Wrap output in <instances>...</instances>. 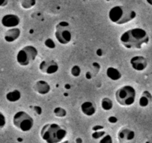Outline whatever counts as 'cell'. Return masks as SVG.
I'll list each match as a JSON object with an SVG mask.
<instances>
[{"mask_svg": "<svg viewBox=\"0 0 152 143\" xmlns=\"http://www.w3.org/2000/svg\"><path fill=\"white\" fill-rule=\"evenodd\" d=\"M71 73L74 77H79L80 73H81V69H80V68L78 66L75 65L71 68Z\"/></svg>", "mask_w": 152, "mask_h": 143, "instance_id": "7402d4cb", "label": "cell"}, {"mask_svg": "<svg viewBox=\"0 0 152 143\" xmlns=\"http://www.w3.org/2000/svg\"><path fill=\"white\" fill-rule=\"evenodd\" d=\"M151 95H150L148 92H145L142 95V96L140 97V101H139V104L140 106L142 107H145L148 105L149 104L150 101H151Z\"/></svg>", "mask_w": 152, "mask_h": 143, "instance_id": "e0dca14e", "label": "cell"}, {"mask_svg": "<svg viewBox=\"0 0 152 143\" xmlns=\"http://www.w3.org/2000/svg\"><path fill=\"white\" fill-rule=\"evenodd\" d=\"M21 35V30L19 28H9L4 35V39L7 43H13L16 41Z\"/></svg>", "mask_w": 152, "mask_h": 143, "instance_id": "4fadbf2b", "label": "cell"}, {"mask_svg": "<svg viewBox=\"0 0 152 143\" xmlns=\"http://www.w3.org/2000/svg\"><path fill=\"white\" fill-rule=\"evenodd\" d=\"M62 143H68V142H62Z\"/></svg>", "mask_w": 152, "mask_h": 143, "instance_id": "1f68e13d", "label": "cell"}, {"mask_svg": "<svg viewBox=\"0 0 152 143\" xmlns=\"http://www.w3.org/2000/svg\"><path fill=\"white\" fill-rule=\"evenodd\" d=\"M81 111L87 116H92L96 113V106L91 101H85L81 104Z\"/></svg>", "mask_w": 152, "mask_h": 143, "instance_id": "5bb4252c", "label": "cell"}, {"mask_svg": "<svg viewBox=\"0 0 152 143\" xmlns=\"http://www.w3.org/2000/svg\"><path fill=\"white\" fill-rule=\"evenodd\" d=\"M55 37L62 45H67L71 41L72 34L70 30V25L68 22H59L55 28Z\"/></svg>", "mask_w": 152, "mask_h": 143, "instance_id": "52a82bcc", "label": "cell"}, {"mask_svg": "<svg viewBox=\"0 0 152 143\" xmlns=\"http://www.w3.org/2000/svg\"><path fill=\"white\" fill-rule=\"evenodd\" d=\"M33 110L38 115H40L42 113V109L39 106H34V108H33Z\"/></svg>", "mask_w": 152, "mask_h": 143, "instance_id": "d4e9b609", "label": "cell"}, {"mask_svg": "<svg viewBox=\"0 0 152 143\" xmlns=\"http://www.w3.org/2000/svg\"><path fill=\"white\" fill-rule=\"evenodd\" d=\"M113 106H114V104H113L112 101L109 98H102V101H101V107L104 110H105V111L111 110Z\"/></svg>", "mask_w": 152, "mask_h": 143, "instance_id": "ac0fdd59", "label": "cell"}, {"mask_svg": "<svg viewBox=\"0 0 152 143\" xmlns=\"http://www.w3.org/2000/svg\"><path fill=\"white\" fill-rule=\"evenodd\" d=\"M106 75L111 80H118L122 77V74L117 69L114 68V67H108L106 70Z\"/></svg>", "mask_w": 152, "mask_h": 143, "instance_id": "9a60e30c", "label": "cell"}, {"mask_svg": "<svg viewBox=\"0 0 152 143\" xmlns=\"http://www.w3.org/2000/svg\"><path fill=\"white\" fill-rule=\"evenodd\" d=\"M34 89L37 93L41 95H45L49 93L50 91V86L45 80H40L36 82L34 85Z\"/></svg>", "mask_w": 152, "mask_h": 143, "instance_id": "7c38bea8", "label": "cell"}, {"mask_svg": "<svg viewBox=\"0 0 152 143\" xmlns=\"http://www.w3.org/2000/svg\"><path fill=\"white\" fill-rule=\"evenodd\" d=\"M53 113H54L55 116H57V117H64L67 114L66 110L60 107H56L54 109V110H53Z\"/></svg>", "mask_w": 152, "mask_h": 143, "instance_id": "ffe728a7", "label": "cell"}, {"mask_svg": "<svg viewBox=\"0 0 152 143\" xmlns=\"http://www.w3.org/2000/svg\"><path fill=\"white\" fill-rule=\"evenodd\" d=\"M0 116H1V120H0V128H3L5 125L6 121H5V118H4V116L3 115L2 113H0Z\"/></svg>", "mask_w": 152, "mask_h": 143, "instance_id": "cb8c5ba5", "label": "cell"}, {"mask_svg": "<svg viewBox=\"0 0 152 143\" xmlns=\"http://www.w3.org/2000/svg\"><path fill=\"white\" fill-rule=\"evenodd\" d=\"M105 1H112V0H105Z\"/></svg>", "mask_w": 152, "mask_h": 143, "instance_id": "4dcf8cb0", "label": "cell"}, {"mask_svg": "<svg viewBox=\"0 0 152 143\" xmlns=\"http://www.w3.org/2000/svg\"><path fill=\"white\" fill-rule=\"evenodd\" d=\"M146 2L148 3V4H150V5L152 6V0H146Z\"/></svg>", "mask_w": 152, "mask_h": 143, "instance_id": "f546056e", "label": "cell"}, {"mask_svg": "<svg viewBox=\"0 0 152 143\" xmlns=\"http://www.w3.org/2000/svg\"><path fill=\"white\" fill-rule=\"evenodd\" d=\"M99 143H113L112 137L110 134H105L102 138L100 139Z\"/></svg>", "mask_w": 152, "mask_h": 143, "instance_id": "603a6c76", "label": "cell"}, {"mask_svg": "<svg viewBox=\"0 0 152 143\" xmlns=\"http://www.w3.org/2000/svg\"><path fill=\"white\" fill-rule=\"evenodd\" d=\"M106 134V133L102 130H98V131H94L92 133L91 136L94 139H99L102 138Z\"/></svg>", "mask_w": 152, "mask_h": 143, "instance_id": "44dd1931", "label": "cell"}, {"mask_svg": "<svg viewBox=\"0 0 152 143\" xmlns=\"http://www.w3.org/2000/svg\"><path fill=\"white\" fill-rule=\"evenodd\" d=\"M7 4V0H1V2H0V5L1 7H4L6 4Z\"/></svg>", "mask_w": 152, "mask_h": 143, "instance_id": "83f0119b", "label": "cell"}, {"mask_svg": "<svg viewBox=\"0 0 152 143\" xmlns=\"http://www.w3.org/2000/svg\"><path fill=\"white\" fill-rule=\"evenodd\" d=\"M137 13L132 9L116 5L111 7L108 11V18L111 22L117 25H124L135 19Z\"/></svg>", "mask_w": 152, "mask_h": 143, "instance_id": "3957f363", "label": "cell"}, {"mask_svg": "<svg viewBox=\"0 0 152 143\" xmlns=\"http://www.w3.org/2000/svg\"><path fill=\"white\" fill-rule=\"evenodd\" d=\"M39 69L45 74H53L59 70V65L53 60H45L39 64Z\"/></svg>", "mask_w": 152, "mask_h": 143, "instance_id": "ba28073f", "label": "cell"}, {"mask_svg": "<svg viewBox=\"0 0 152 143\" xmlns=\"http://www.w3.org/2000/svg\"><path fill=\"white\" fill-rule=\"evenodd\" d=\"M130 64L132 69L137 72L144 71L147 68L148 61L142 56H134L131 58Z\"/></svg>", "mask_w": 152, "mask_h": 143, "instance_id": "30bf717a", "label": "cell"}, {"mask_svg": "<svg viewBox=\"0 0 152 143\" xmlns=\"http://www.w3.org/2000/svg\"><path fill=\"white\" fill-rule=\"evenodd\" d=\"M76 142L77 143H83V139H82L81 138H77V139H76Z\"/></svg>", "mask_w": 152, "mask_h": 143, "instance_id": "f1b7e54d", "label": "cell"}, {"mask_svg": "<svg viewBox=\"0 0 152 143\" xmlns=\"http://www.w3.org/2000/svg\"><path fill=\"white\" fill-rule=\"evenodd\" d=\"M66 136V130L56 123L45 124L40 130V136L46 143H60Z\"/></svg>", "mask_w": 152, "mask_h": 143, "instance_id": "7a4b0ae2", "label": "cell"}, {"mask_svg": "<svg viewBox=\"0 0 152 143\" xmlns=\"http://www.w3.org/2000/svg\"><path fill=\"white\" fill-rule=\"evenodd\" d=\"M117 138L120 143H132L135 139V133L129 128H123L117 133Z\"/></svg>", "mask_w": 152, "mask_h": 143, "instance_id": "8fae6325", "label": "cell"}, {"mask_svg": "<svg viewBox=\"0 0 152 143\" xmlns=\"http://www.w3.org/2000/svg\"><path fill=\"white\" fill-rule=\"evenodd\" d=\"M13 124L16 128L22 132H28L34 127L33 118L23 110L16 112L13 117Z\"/></svg>", "mask_w": 152, "mask_h": 143, "instance_id": "5b68a950", "label": "cell"}, {"mask_svg": "<svg viewBox=\"0 0 152 143\" xmlns=\"http://www.w3.org/2000/svg\"><path fill=\"white\" fill-rule=\"evenodd\" d=\"M94 131H98V130H103V127L100 126V125H95L93 128H92Z\"/></svg>", "mask_w": 152, "mask_h": 143, "instance_id": "484cf974", "label": "cell"}, {"mask_svg": "<svg viewBox=\"0 0 152 143\" xmlns=\"http://www.w3.org/2000/svg\"><path fill=\"white\" fill-rule=\"evenodd\" d=\"M50 44L54 45V43H53V41H52V40H50V39H48V40L47 41H46V46H47L48 48H50V49H53V48H52V46H50Z\"/></svg>", "mask_w": 152, "mask_h": 143, "instance_id": "4316f807", "label": "cell"}, {"mask_svg": "<svg viewBox=\"0 0 152 143\" xmlns=\"http://www.w3.org/2000/svg\"><path fill=\"white\" fill-rule=\"evenodd\" d=\"M38 55V50L34 46H24L16 55V62L21 66H27L32 63Z\"/></svg>", "mask_w": 152, "mask_h": 143, "instance_id": "8992f818", "label": "cell"}, {"mask_svg": "<svg viewBox=\"0 0 152 143\" xmlns=\"http://www.w3.org/2000/svg\"><path fill=\"white\" fill-rule=\"evenodd\" d=\"M137 92L134 88L126 85L116 91L115 98L117 103L123 107H129L134 104Z\"/></svg>", "mask_w": 152, "mask_h": 143, "instance_id": "277c9868", "label": "cell"}, {"mask_svg": "<svg viewBox=\"0 0 152 143\" xmlns=\"http://www.w3.org/2000/svg\"><path fill=\"white\" fill-rule=\"evenodd\" d=\"M1 23L5 28H16L20 23V18L16 14H6L1 18Z\"/></svg>", "mask_w": 152, "mask_h": 143, "instance_id": "9c48e42d", "label": "cell"}, {"mask_svg": "<svg viewBox=\"0 0 152 143\" xmlns=\"http://www.w3.org/2000/svg\"><path fill=\"white\" fill-rule=\"evenodd\" d=\"M36 4V0H21V6L23 9L32 8Z\"/></svg>", "mask_w": 152, "mask_h": 143, "instance_id": "d6986e66", "label": "cell"}, {"mask_svg": "<svg viewBox=\"0 0 152 143\" xmlns=\"http://www.w3.org/2000/svg\"><path fill=\"white\" fill-rule=\"evenodd\" d=\"M21 98V92L17 89H13L6 94V99L9 102H16Z\"/></svg>", "mask_w": 152, "mask_h": 143, "instance_id": "2e32d148", "label": "cell"}, {"mask_svg": "<svg viewBox=\"0 0 152 143\" xmlns=\"http://www.w3.org/2000/svg\"><path fill=\"white\" fill-rule=\"evenodd\" d=\"M120 41L128 49H140L144 45L148 44L149 36L143 28H134L123 33Z\"/></svg>", "mask_w": 152, "mask_h": 143, "instance_id": "6da1fadb", "label": "cell"}]
</instances>
